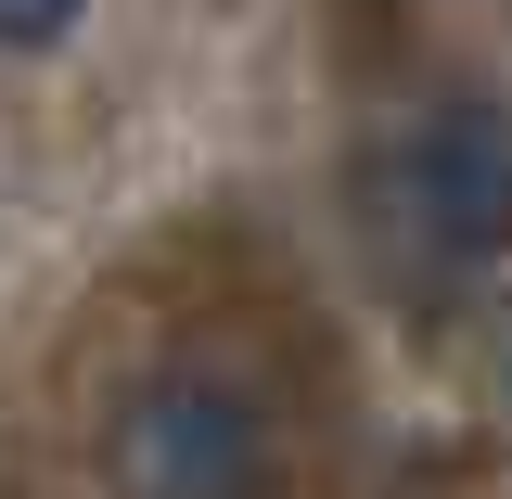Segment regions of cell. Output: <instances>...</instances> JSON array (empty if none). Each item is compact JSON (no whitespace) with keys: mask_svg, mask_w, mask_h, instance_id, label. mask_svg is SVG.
Wrapping results in <instances>:
<instances>
[{"mask_svg":"<svg viewBox=\"0 0 512 499\" xmlns=\"http://www.w3.org/2000/svg\"><path fill=\"white\" fill-rule=\"evenodd\" d=\"M103 474L116 499H269L282 487V423L244 372L218 359H167L116 397L103 423Z\"/></svg>","mask_w":512,"mask_h":499,"instance_id":"6da1fadb","label":"cell"},{"mask_svg":"<svg viewBox=\"0 0 512 499\" xmlns=\"http://www.w3.org/2000/svg\"><path fill=\"white\" fill-rule=\"evenodd\" d=\"M77 13H90V0H0V52H52Z\"/></svg>","mask_w":512,"mask_h":499,"instance_id":"3957f363","label":"cell"},{"mask_svg":"<svg viewBox=\"0 0 512 499\" xmlns=\"http://www.w3.org/2000/svg\"><path fill=\"white\" fill-rule=\"evenodd\" d=\"M384 218H397V244L436 256V269L512 256V103H487V90L436 103L397 141V167H384Z\"/></svg>","mask_w":512,"mask_h":499,"instance_id":"7a4b0ae2","label":"cell"}]
</instances>
